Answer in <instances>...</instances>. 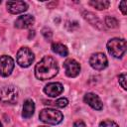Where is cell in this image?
I'll return each mask as SVG.
<instances>
[{"label":"cell","mask_w":127,"mask_h":127,"mask_svg":"<svg viewBox=\"0 0 127 127\" xmlns=\"http://www.w3.org/2000/svg\"><path fill=\"white\" fill-rule=\"evenodd\" d=\"M118 78H119V83L123 87V89H127V85H126V78H127V76H126V73L120 74Z\"/></svg>","instance_id":"20"},{"label":"cell","mask_w":127,"mask_h":127,"mask_svg":"<svg viewBox=\"0 0 127 127\" xmlns=\"http://www.w3.org/2000/svg\"><path fill=\"white\" fill-rule=\"evenodd\" d=\"M6 7L12 14H20L28 9V5L24 1H8L6 3Z\"/></svg>","instance_id":"10"},{"label":"cell","mask_w":127,"mask_h":127,"mask_svg":"<svg viewBox=\"0 0 127 127\" xmlns=\"http://www.w3.org/2000/svg\"><path fill=\"white\" fill-rule=\"evenodd\" d=\"M19 96L18 88L14 85H6L3 86L0 90V100L4 103L13 104L17 102Z\"/></svg>","instance_id":"4"},{"label":"cell","mask_w":127,"mask_h":127,"mask_svg":"<svg viewBox=\"0 0 127 127\" xmlns=\"http://www.w3.org/2000/svg\"><path fill=\"white\" fill-rule=\"evenodd\" d=\"M52 51L54 53L58 54L59 56H62V57H66L68 54L67 48L61 43H54L52 45Z\"/></svg>","instance_id":"15"},{"label":"cell","mask_w":127,"mask_h":127,"mask_svg":"<svg viewBox=\"0 0 127 127\" xmlns=\"http://www.w3.org/2000/svg\"><path fill=\"white\" fill-rule=\"evenodd\" d=\"M34 22H35V18L32 15H30V14L22 15L16 19L15 27H17L18 29H27V28L33 26Z\"/></svg>","instance_id":"12"},{"label":"cell","mask_w":127,"mask_h":127,"mask_svg":"<svg viewBox=\"0 0 127 127\" xmlns=\"http://www.w3.org/2000/svg\"><path fill=\"white\" fill-rule=\"evenodd\" d=\"M119 8H120V10H121V12H122V14L123 15H126L127 14V9H126V1H121L120 2V4H119Z\"/></svg>","instance_id":"22"},{"label":"cell","mask_w":127,"mask_h":127,"mask_svg":"<svg viewBox=\"0 0 127 127\" xmlns=\"http://www.w3.org/2000/svg\"><path fill=\"white\" fill-rule=\"evenodd\" d=\"M88 4L92 6L93 8H96L97 10H103V9L108 8L110 2L106 0H92V1H89Z\"/></svg>","instance_id":"16"},{"label":"cell","mask_w":127,"mask_h":127,"mask_svg":"<svg viewBox=\"0 0 127 127\" xmlns=\"http://www.w3.org/2000/svg\"><path fill=\"white\" fill-rule=\"evenodd\" d=\"M34 54L27 47H22L17 53V64L22 67H28L34 62Z\"/></svg>","instance_id":"5"},{"label":"cell","mask_w":127,"mask_h":127,"mask_svg":"<svg viewBox=\"0 0 127 127\" xmlns=\"http://www.w3.org/2000/svg\"><path fill=\"white\" fill-rule=\"evenodd\" d=\"M105 24L108 28H116L118 27V21L114 18V17H111V16H107L105 18Z\"/></svg>","instance_id":"17"},{"label":"cell","mask_w":127,"mask_h":127,"mask_svg":"<svg viewBox=\"0 0 127 127\" xmlns=\"http://www.w3.org/2000/svg\"><path fill=\"white\" fill-rule=\"evenodd\" d=\"M82 15H83L84 19H85L88 23H90L92 26H94V27H96V28H98V29H102L101 21H100L97 17H95L92 13H90V12H83Z\"/></svg>","instance_id":"14"},{"label":"cell","mask_w":127,"mask_h":127,"mask_svg":"<svg viewBox=\"0 0 127 127\" xmlns=\"http://www.w3.org/2000/svg\"><path fill=\"white\" fill-rule=\"evenodd\" d=\"M0 127H2V125H1V122H0Z\"/></svg>","instance_id":"24"},{"label":"cell","mask_w":127,"mask_h":127,"mask_svg":"<svg viewBox=\"0 0 127 127\" xmlns=\"http://www.w3.org/2000/svg\"><path fill=\"white\" fill-rule=\"evenodd\" d=\"M42 34H43V36L45 37L46 40H51V38L53 36V33L49 28H44L42 30Z\"/></svg>","instance_id":"21"},{"label":"cell","mask_w":127,"mask_h":127,"mask_svg":"<svg viewBox=\"0 0 127 127\" xmlns=\"http://www.w3.org/2000/svg\"><path fill=\"white\" fill-rule=\"evenodd\" d=\"M35 111V103L32 99H27L24 102L23 105V111H22V116L24 118H30Z\"/></svg>","instance_id":"13"},{"label":"cell","mask_w":127,"mask_h":127,"mask_svg":"<svg viewBox=\"0 0 127 127\" xmlns=\"http://www.w3.org/2000/svg\"><path fill=\"white\" fill-rule=\"evenodd\" d=\"M39 118L44 123L51 124V125H56V124H59L63 121L64 115L61 111H59L57 109L46 108V109H43L40 112Z\"/></svg>","instance_id":"2"},{"label":"cell","mask_w":127,"mask_h":127,"mask_svg":"<svg viewBox=\"0 0 127 127\" xmlns=\"http://www.w3.org/2000/svg\"><path fill=\"white\" fill-rule=\"evenodd\" d=\"M59 66L56 60L50 56L44 57L35 66V75L38 79L46 80L57 75Z\"/></svg>","instance_id":"1"},{"label":"cell","mask_w":127,"mask_h":127,"mask_svg":"<svg viewBox=\"0 0 127 127\" xmlns=\"http://www.w3.org/2000/svg\"><path fill=\"white\" fill-rule=\"evenodd\" d=\"M73 127H85V124L82 120H77L73 123Z\"/></svg>","instance_id":"23"},{"label":"cell","mask_w":127,"mask_h":127,"mask_svg":"<svg viewBox=\"0 0 127 127\" xmlns=\"http://www.w3.org/2000/svg\"><path fill=\"white\" fill-rule=\"evenodd\" d=\"M40 127H46V126H40Z\"/></svg>","instance_id":"25"},{"label":"cell","mask_w":127,"mask_h":127,"mask_svg":"<svg viewBox=\"0 0 127 127\" xmlns=\"http://www.w3.org/2000/svg\"><path fill=\"white\" fill-rule=\"evenodd\" d=\"M89 64H90L91 67H93L94 69L102 70L107 66L108 61H107L106 56L103 53H95L90 57Z\"/></svg>","instance_id":"6"},{"label":"cell","mask_w":127,"mask_h":127,"mask_svg":"<svg viewBox=\"0 0 127 127\" xmlns=\"http://www.w3.org/2000/svg\"><path fill=\"white\" fill-rule=\"evenodd\" d=\"M107 51L114 58H121L126 52V41L119 38L111 39L107 43Z\"/></svg>","instance_id":"3"},{"label":"cell","mask_w":127,"mask_h":127,"mask_svg":"<svg viewBox=\"0 0 127 127\" xmlns=\"http://www.w3.org/2000/svg\"><path fill=\"white\" fill-rule=\"evenodd\" d=\"M99 127H118V125L111 120H104L99 124Z\"/></svg>","instance_id":"19"},{"label":"cell","mask_w":127,"mask_h":127,"mask_svg":"<svg viewBox=\"0 0 127 127\" xmlns=\"http://www.w3.org/2000/svg\"><path fill=\"white\" fill-rule=\"evenodd\" d=\"M0 4H1V1H0Z\"/></svg>","instance_id":"26"},{"label":"cell","mask_w":127,"mask_h":127,"mask_svg":"<svg viewBox=\"0 0 127 127\" xmlns=\"http://www.w3.org/2000/svg\"><path fill=\"white\" fill-rule=\"evenodd\" d=\"M64 91V86L60 82H51L44 87V92L50 97H56Z\"/></svg>","instance_id":"11"},{"label":"cell","mask_w":127,"mask_h":127,"mask_svg":"<svg viewBox=\"0 0 127 127\" xmlns=\"http://www.w3.org/2000/svg\"><path fill=\"white\" fill-rule=\"evenodd\" d=\"M67 104H68V100L66 98H64V97H61V98H59V99H57L55 101V105L57 107H60V108H64Z\"/></svg>","instance_id":"18"},{"label":"cell","mask_w":127,"mask_h":127,"mask_svg":"<svg viewBox=\"0 0 127 127\" xmlns=\"http://www.w3.org/2000/svg\"><path fill=\"white\" fill-rule=\"evenodd\" d=\"M83 100L85 103H87L91 108H93L95 110H101L103 108L102 101L100 100L99 96L96 95L95 93H92V92L86 93L83 97Z\"/></svg>","instance_id":"9"},{"label":"cell","mask_w":127,"mask_h":127,"mask_svg":"<svg viewBox=\"0 0 127 127\" xmlns=\"http://www.w3.org/2000/svg\"><path fill=\"white\" fill-rule=\"evenodd\" d=\"M64 67L65 70V74L68 77H75L78 75V73L80 71L79 64L73 59H67L64 63Z\"/></svg>","instance_id":"8"},{"label":"cell","mask_w":127,"mask_h":127,"mask_svg":"<svg viewBox=\"0 0 127 127\" xmlns=\"http://www.w3.org/2000/svg\"><path fill=\"white\" fill-rule=\"evenodd\" d=\"M14 60L10 56L0 57V75L8 76L11 74L14 68Z\"/></svg>","instance_id":"7"}]
</instances>
